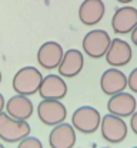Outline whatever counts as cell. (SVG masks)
Segmentation results:
<instances>
[{
    "instance_id": "obj_6",
    "label": "cell",
    "mask_w": 137,
    "mask_h": 148,
    "mask_svg": "<svg viewBox=\"0 0 137 148\" xmlns=\"http://www.w3.org/2000/svg\"><path fill=\"white\" fill-rule=\"evenodd\" d=\"M37 116L47 127H56L66 121L67 109L61 101L57 99H43L37 105Z\"/></svg>"
},
{
    "instance_id": "obj_9",
    "label": "cell",
    "mask_w": 137,
    "mask_h": 148,
    "mask_svg": "<svg viewBox=\"0 0 137 148\" xmlns=\"http://www.w3.org/2000/svg\"><path fill=\"white\" fill-rule=\"evenodd\" d=\"M137 26V9L133 6H121L119 7L111 17V27L117 35L132 33Z\"/></svg>"
},
{
    "instance_id": "obj_25",
    "label": "cell",
    "mask_w": 137,
    "mask_h": 148,
    "mask_svg": "<svg viewBox=\"0 0 137 148\" xmlns=\"http://www.w3.org/2000/svg\"><path fill=\"white\" fill-rule=\"evenodd\" d=\"M101 148H109V147H101Z\"/></svg>"
},
{
    "instance_id": "obj_27",
    "label": "cell",
    "mask_w": 137,
    "mask_h": 148,
    "mask_svg": "<svg viewBox=\"0 0 137 148\" xmlns=\"http://www.w3.org/2000/svg\"><path fill=\"white\" fill-rule=\"evenodd\" d=\"M132 148H137V147H132Z\"/></svg>"
},
{
    "instance_id": "obj_18",
    "label": "cell",
    "mask_w": 137,
    "mask_h": 148,
    "mask_svg": "<svg viewBox=\"0 0 137 148\" xmlns=\"http://www.w3.org/2000/svg\"><path fill=\"white\" fill-rule=\"evenodd\" d=\"M127 88L133 94H137V68H134L127 76Z\"/></svg>"
},
{
    "instance_id": "obj_13",
    "label": "cell",
    "mask_w": 137,
    "mask_h": 148,
    "mask_svg": "<svg viewBox=\"0 0 137 148\" xmlns=\"http://www.w3.org/2000/svg\"><path fill=\"white\" fill-rule=\"evenodd\" d=\"M84 66V55L79 49H69L64 52L63 59L57 68V72L63 78H76Z\"/></svg>"
},
{
    "instance_id": "obj_11",
    "label": "cell",
    "mask_w": 137,
    "mask_h": 148,
    "mask_svg": "<svg viewBox=\"0 0 137 148\" xmlns=\"http://www.w3.org/2000/svg\"><path fill=\"white\" fill-rule=\"evenodd\" d=\"M76 140L77 135L72 122H61L53 127L49 134V145L51 148H74Z\"/></svg>"
},
{
    "instance_id": "obj_15",
    "label": "cell",
    "mask_w": 137,
    "mask_h": 148,
    "mask_svg": "<svg viewBox=\"0 0 137 148\" xmlns=\"http://www.w3.org/2000/svg\"><path fill=\"white\" fill-rule=\"evenodd\" d=\"M106 13V6L103 0H83L79 7V19L86 26L97 25Z\"/></svg>"
},
{
    "instance_id": "obj_12",
    "label": "cell",
    "mask_w": 137,
    "mask_h": 148,
    "mask_svg": "<svg viewBox=\"0 0 137 148\" xmlns=\"http://www.w3.org/2000/svg\"><path fill=\"white\" fill-rule=\"evenodd\" d=\"M67 84L64 81L63 76L56 75V73H50L46 75L42 81L40 89H39V95L42 99H57L61 101L67 95Z\"/></svg>"
},
{
    "instance_id": "obj_17",
    "label": "cell",
    "mask_w": 137,
    "mask_h": 148,
    "mask_svg": "<svg viewBox=\"0 0 137 148\" xmlns=\"http://www.w3.org/2000/svg\"><path fill=\"white\" fill-rule=\"evenodd\" d=\"M17 148H43V144H42V141L37 137L29 135V137H26L24 140H22L19 143Z\"/></svg>"
},
{
    "instance_id": "obj_7",
    "label": "cell",
    "mask_w": 137,
    "mask_h": 148,
    "mask_svg": "<svg viewBox=\"0 0 137 148\" xmlns=\"http://www.w3.org/2000/svg\"><path fill=\"white\" fill-rule=\"evenodd\" d=\"M127 88V76L120 68H109L100 76V89L104 95L113 97L124 92Z\"/></svg>"
},
{
    "instance_id": "obj_19",
    "label": "cell",
    "mask_w": 137,
    "mask_h": 148,
    "mask_svg": "<svg viewBox=\"0 0 137 148\" xmlns=\"http://www.w3.org/2000/svg\"><path fill=\"white\" fill-rule=\"evenodd\" d=\"M130 128H132V131L137 135V111L130 116Z\"/></svg>"
},
{
    "instance_id": "obj_4",
    "label": "cell",
    "mask_w": 137,
    "mask_h": 148,
    "mask_svg": "<svg viewBox=\"0 0 137 148\" xmlns=\"http://www.w3.org/2000/svg\"><path fill=\"white\" fill-rule=\"evenodd\" d=\"M100 132L104 141L110 144H120L127 138L129 127L124 121V118H120L113 114H106L101 118L100 124Z\"/></svg>"
},
{
    "instance_id": "obj_16",
    "label": "cell",
    "mask_w": 137,
    "mask_h": 148,
    "mask_svg": "<svg viewBox=\"0 0 137 148\" xmlns=\"http://www.w3.org/2000/svg\"><path fill=\"white\" fill-rule=\"evenodd\" d=\"M4 109L11 118L22 119V121H27L34 112L33 102L29 99V97L19 95V94H16L6 102Z\"/></svg>"
},
{
    "instance_id": "obj_20",
    "label": "cell",
    "mask_w": 137,
    "mask_h": 148,
    "mask_svg": "<svg viewBox=\"0 0 137 148\" xmlns=\"http://www.w3.org/2000/svg\"><path fill=\"white\" fill-rule=\"evenodd\" d=\"M130 38H132V43L137 46V26L132 30V33H130Z\"/></svg>"
},
{
    "instance_id": "obj_8",
    "label": "cell",
    "mask_w": 137,
    "mask_h": 148,
    "mask_svg": "<svg viewBox=\"0 0 137 148\" xmlns=\"http://www.w3.org/2000/svg\"><path fill=\"white\" fill-rule=\"evenodd\" d=\"M132 56H133V50L130 43H127L124 39L114 38L104 58L107 65H110L111 68H121L130 63Z\"/></svg>"
},
{
    "instance_id": "obj_14",
    "label": "cell",
    "mask_w": 137,
    "mask_h": 148,
    "mask_svg": "<svg viewBox=\"0 0 137 148\" xmlns=\"http://www.w3.org/2000/svg\"><path fill=\"white\" fill-rule=\"evenodd\" d=\"M63 55H64V50L60 43L54 40H49V42H45L37 50V62L42 68L51 71V69L59 68L63 59Z\"/></svg>"
},
{
    "instance_id": "obj_26",
    "label": "cell",
    "mask_w": 137,
    "mask_h": 148,
    "mask_svg": "<svg viewBox=\"0 0 137 148\" xmlns=\"http://www.w3.org/2000/svg\"><path fill=\"white\" fill-rule=\"evenodd\" d=\"M74 148H80V147H74Z\"/></svg>"
},
{
    "instance_id": "obj_10",
    "label": "cell",
    "mask_w": 137,
    "mask_h": 148,
    "mask_svg": "<svg viewBox=\"0 0 137 148\" xmlns=\"http://www.w3.org/2000/svg\"><path fill=\"white\" fill-rule=\"evenodd\" d=\"M107 111L120 118H130L137 111V101L133 94L120 92L107 101Z\"/></svg>"
},
{
    "instance_id": "obj_5",
    "label": "cell",
    "mask_w": 137,
    "mask_h": 148,
    "mask_svg": "<svg viewBox=\"0 0 137 148\" xmlns=\"http://www.w3.org/2000/svg\"><path fill=\"white\" fill-rule=\"evenodd\" d=\"M111 40L113 39L110 38V35L106 30L94 29L84 35L82 48H83V52L87 56H90L91 59H100V58L106 56Z\"/></svg>"
},
{
    "instance_id": "obj_2",
    "label": "cell",
    "mask_w": 137,
    "mask_h": 148,
    "mask_svg": "<svg viewBox=\"0 0 137 148\" xmlns=\"http://www.w3.org/2000/svg\"><path fill=\"white\" fill-rule=\"evenodd\" d=\"M32 132L27 121L11 118L7 112L0 114V140L4 143H20Z\"/></svg>"
},
{
    "instance_id": "obj_1",
    "label": "cell",
    "mask_w": 137,
    "mask_h": 148,
    "mask_svg": "<svg viewBox=\"0 0 137 148\" xmlns=\"http://www.w3.org/2000/svg\"><path fill=\"white\" fill-rule=\"evenodd\" d=\"M43 78L45 76L40 73V71L37 68L23 66L22 69H19L14 73L13 81H11V86H13L16 94L24 95V97H32V95L39 92Z\"/></svg>"
},
{
    "instance_id": "obj_24",
    "label": "cell",
    "mask_w": 137,
    "mask_h": 148,
    "mask_svg": "<svg viewBox=\"0 0 137 148\" xmlns=\"http://www.w3.org/2000/svg\"><path fill=\"white\" fill-rule=\"evenodd\" d=\"M0 148H4V145H3V144H0Z\"/></svg>"
},
{
    "instance_id": "obj_21",
    "label": "cell",
    "mask_w": 137,
    "mask_h": 148,
    "mask_svg": "<svg viewBox=\"0 0 137 148\" xmlns=\"http://www.w3.org/2000/svg\"><path fill=\"white\" fill-rule=\"evenodd\" d=\"M4 106H6V101H4V97H3V95L0 94V114L3 112Z\"/></svg>"
},
{
    "instance_id": "obj_23",
    "label": "cell",
    "mask_w": 137,
    "mask_h": 148,
    "mask_svg": "<svg viewBox=\"0 0 137 148\" xmlns=\"http://www.w3.org/2000/svg\"><path fill=\"white\" fill-rule=\"evenodd\" d=\"M1 79H3V75H1V72H0V84H1Z\"/></svg>"
},
{
    "instance_id": "obj_22",
    "label": "cell",
    "mask_w": 137,
    "mask_h": 148,
    "mask_svg": "<svg viewBox=\"0 0 137 148\" xmlns=\"http://www.w3.org/2000/svg\"><path fill=\"white\" fill-rule=\"evenodd\" d=\"M116 1H119V3H121V4H129V3H132L133 0H116Z\"/></svg>"
},
{
    "instance_id": "obj_3",
    "label": "cell",
    "mask_w": 137,
    "mask_h": 148,
    "mask_svg": "<svg viewBox=\"0 0 137 148\" xmlns=\"http://www.w3.org/2000/svg\"><path fill=\"white\" fill-rule=\"evenodd\" d=\"M101 115L100 112L90 105L79 106L72 115V125L76 131L84 135H91L97 130H100Z\"/></svg>"
}]
</instances>
